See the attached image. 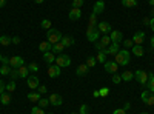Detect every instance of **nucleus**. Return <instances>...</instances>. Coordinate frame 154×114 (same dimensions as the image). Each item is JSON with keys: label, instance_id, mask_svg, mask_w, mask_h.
I'll return each mask as SVG.
<instances>
[{"label": "nucleus", "instance_id": "obj_1", "mask_svg": "<svg viewBox=\"0 0 154 114\" xmlns=\"http://www.w3.org/2000/svg\"><path fill=\"white\" fill-rule=\"evenodd\" d=\"M114 62L119 66H126L130 63V51L128 49H120V51L114 56Z\"/></svg>", "mask_w": 154, "mask_h": 114}, {"label": "nucleus", "instance_id": "obj_2", "mask_svg": "<svg viewBox=\"0 0 154 114\" xmlns=\"http://www.w3.org/2000/svg\"><path fill=\"white\" fill-rule=\"evenodd\" d=\"M62 32L59 31V29H56V28H49L48 29V32H46V40L51 43V45H54V43H59L60 40H62Z\"/></svg>", "mask_w": 154, "mask_h": 114}, {"label": "nucleus", "instance_id": "obj_3", "mask_svg": "<svg viewBox=\"0 0 154 114\" xmlns=\"http://www.w3.org/2000/svg\"><path fill=\"white\" fill-rule=\"evenodd\" d=\"M99 37H100V31L97 29V26H91V25H88V29H86V39H88L89 42H96Z\"/></svg>", "mask_w": 154, "mask_h": 114}, {"label": "nucleus", "instance_id": "obj_4", "mask_svg": "<svg viewBox=\"0 0 154 114\" xmlns=\"http://www.w3.org/2000/svg\"><path fill=\"white\" fill-rule=\"evenodd\" d=\"M109 45H111V39H109V35H108V34H103V35H102V39L97 42L96 49H97V51H105V49H106Z\"/></svg>", "mask_w": 154, "mask_h": 114}, {"label": "nucleus", "instance_id": "obj_5", "mask_svg": "<svg viewBox=\"0 0 154 114\" xmlns=\"http://www.w3.org/2000/svg\"><path fill=\"white\" fill-rule=\"evenodd\" d=\"M56 65H59L60 68L69 66V65H71V57L66 56V54H59V56L56 57Z\"/></svg>", "mask_w": 154, "mask_h": 114}, {"label": "nucleus", "instance_id": "obj_6", "mask_svg": "<svg viewBox=\"0 0 154 114\" xmlns=\"http://www.w3.org/2000/svg\"><path fill=\"white\" fill-rule=\"evenodd\" d=\"M134 77H136V80L140 85H146V82H148V72L143 71V69H137L134 72Z\"/></svg>", "mask_w": 154, "mask_h": 114}, {"label": "nucleus", "instance_id": "obj_7", "mask_svg": "<svg viewBox=\"0 0 154 114\" xmlns=\"http://www.w3.org/2000/svg\"><path fill=\"white\" fill-rule=\"evenodd\" d=\"M140 99H142L148 106H152L154 105V94H151L149 90H146V91H143L142 94H140Z\"/></svg>", "mask_w": 154, "mask_h": 114}, {"label": "nucleus", "instance_id": "obj_8", "mask_svg": "<svg viewBox=\"0 0 154 114\" xmlns=\"http://www.w3.org/2000/svg\"><path fill=\"white\" fill-rule=\"evenodd\" d=\"M22 65H25V60L20 56H12L9 57V66L11 68H20Z\"/></svg>", "mask_w": 154, "mask_h": 114}, {"label": "nucleus", "instance_id": "obj_9", "mask_svg": "<svg viewBox=\"0 0 154 114\" xmlns=\"http://www.w3.org/2000/svg\"><path fill=\"white\" fill-rule=\"evenodd\" d=\"M103 66H105V71L109 72V74L117 72V69H119V65H117L114 60H106V62L103 63Z\"/></svg>", "mask_w": 154, "mask_h": 114}, {"label": "nucleus", "instance_id": "obj_10", "mask_svg": "<svg viewBox=\"0 0 154 114\" xmlns=\"http://www.w3.org/2000/svg\"><path fill=\"white\" fill-rule=\"evenodd\" d=\"M48 100H49V105H53V106H60L63 103V99L60 94H49Z\"/></svg>", "mask_w": 154, "mask_h": 114}, {"label": "nucleus", "instance_id": "obj_11", "mask_svg": "<svg viewBox=\"0 0 154 114\" xmlns=\"http://www.w3.org/2000/svg\"><path fill=\"white\" fill-rule=\"evenodd\" d=\"M97 29L100 31V34H102V35H103V34H108V32H111V31H112L111 25H109L108 22H99V23H97Z\"/></svg>", "mask_w": 154, "mask_h": 114}, {"label": "nucleus", "instance_id": "obj_12", "mask_svg": "<svg viewBox=\"0 0 154 114\" xmlns=\"http://www.w3.org/2000/svg\"><path fill=\"white\" fill-rule=\"evenodd\" d=\"M60 71H62V68L59 65H53V63H51V65L48 66V75L49 77H59Z\"/></svg>", "mask_w": 154, "mask_h": 114}, {"label": "nucleus", "instance_id": "obj_13", "mask_svg": "<svg viewBox=\"0 0 154 114\" xmlns=\"http://www.w3.org/2000/svg\"><path fill=\"white\" fill-rule=\"evenodd\" d=\"M119 51H120V49H119V43L112 42V43H111V45H109V46H108V48L105 49L103 53H105L106 56H116V54H117Z\"/></svg>", "mask_w": 154, "mask_h": 114}, {"label": "nucleus", "instance_id": "obj_14", "mask_svg": "<svg viewBox=\"0 0 154 114\" xmlns=\"http://www.w3.org/2000/svg\"><path fill=\"white\" fill-rule=\"evenodd\" d=\"M68 17H69V20H74V22H75V20H79V19L82 17V11H80V8H71Z\"/></svg>", "mask_w": 154, "mask_h": 114}, {"label": "nucleus", "instance_id": "obj_15", "mask_svg": "<svg viewBox=\"0 0 154 114\" xmlns=\"http://www.w3.org/2000/svg\"><path fill=\"white\" fill-rule=\"evenodd\" d=\"M109 39H111V42L119 43V42L123 39V34H122L120 31H117V29H114V31H111V32H109Z\"/></svg>", "mask_w": 154, "mask_h": 114}, {"label": "nucleus", "instance_id": "obj_16", "mask_svg": "<svg viewBox=\"0 0 154 114\" xmlns=\"http://www.w3.org/2000/svg\"><path fill=\"white\" fill-rule=\"evenodd\" d=\"M143 40H145V32H142V31H137L134 34V37H133V43L134 45H142Z\"/></svg>", "mask_w": 154, "mask_h": 114}, {"label": "nucleus", "instance_id": "obj_17", "mask_svg": "<svg viewBox=\"0 0 154 114\" xmlns=\"http://www.w3.org/2000/svg\"><path fill=\"white\" fill-rule=\"evenodd\" d=\"M103 9H105V2L103 0H99V2H96V5H94V8H93V14H100V12H103Z\"/></svg>", "mask_w": 154, "mask_h": 114}, {"label": "nucleus", "instance_id": "obj_18", "mask_svg": "<svg viewBox=\"0 0 154 114\" xmlns=\"http://www.w3.org/2000/svg\"><path fill=\"white\" fill-rule=\"evenodd\" d=\"M28 88H31V90L38 88V79L35 75H28Z\"/></svg>", "mask_w": 154, "mask_h": 114}, {"label": "nucleus", "instance_id": "obj_19", "mask_svg": "<svg viewBox=\"0 0 154 114\" xmlns=\"http://www.w3.org/2000/svg\"><path fill=\"white\" fill-rule=\"evenodd\" d=\"M53 49V45H51L48 40L46 42H40V45H38V51L40 53H48V51H51Z\"/></svg>", "mask_w": 154, "mask_h": 114}, {"label": "nucleus", "instance_id": "obj_20", "mask_svg": "<svg viewBox=\"0 0 154 114\" xmlns=\"http://www.w3.org/2000/svg\"><path fill=\"white\" fill-rule=\"evenodd\" d=\"M43 60L48 63V65H51V63L56 62V56L53 51H48V53H43Z\"/></svg>", "mask_w": 154, "mask_h": 114}, {"label": "nucleus", "instance_id": "obj_21", "mask_svg": "<svg viewBox=\"0 0 154 114\" xmlns=\"http://www.w3.org/2000/svg\"><path fill=\"white\" fill-rule=\"evenodd\" d=\"M60 43L65 46V48H68V46H72V45H74V39H72L71 35H63L62 40H60Z\"/></svg>", "mask_w": 154, "mask_h": 114}, {"label": "nucleus", "instance_id": "obj_22", "mask_svg": "<svg viewBox=\"0 0 154 114\" xmlns=\"http://www.w3.org/2000/svg\"><path fill=\"white\" fill-rule=\"evenodd\" d=\"M88 71H89L88 65H86V63H82V65L75 69V74L79 75V77H82V75H86V72H88Z\"/></svg>", "mask_w": 154, "mask_h": 114}, {"label": "nucleus", "instance_id": "obj_23", "mask_svg": "<svg viewBox=\"0 0 154 114\" xmlns=\"http://www.w3.org/2000/svg\"><path fill=\"white\" fill-rule=\"evenodd\" d=\"M120 77H122V82H130V80H133V77H134V74L131 72V71H128V69H125L122 74H120Z\"/></svg>", "mask_w": 154, "mask_h": 114}, {"label": "nucleus", "instance_id": "obj_24", "mask_svg": "<svg viewBox=\"0 0 154 114\" xmlns=\"http://www.w3.org/2000/svg\"><path fill=\"white\" fill-rule=\"evenodd\" d=\"M17 71H19V77H22V79H28V72H29L28 66L22 65L20 68H17Z\"/></svg>", "mask_w": 154, "mask_h": 114}, {"label": "nucleus", "instance_id": "obj_25", "mask_svg": "<svg viewBox=\"0 0 154 114\" xmlns=\"http://www.w3.org/2000/svg\"><path fill=\"white\" fill-rule=\"evenodd\" d=\"M146 86L151 93H154V74L152 72H148V82H146Z\"/></svg>", "mask_w": 154, "mask_h": 114}, {"label": "nucleus", "instance_id": "obj_26", "mask_svg": "<svg viewBox=\"0 0 154 114\" xmlns=\"http://www.w3.org/2000/svg\"><path fill=\"white\" fill-rule=\"evenodd\" d=\"M0 102H2V105H9L11 103V94L9 93L0 94Z\"/></svg>", "mask_w": 154, "mask_h": 114}, {"label": "nucleus", "instance_id": "obj_27", "mask_svg": "<svg viewBox=\"0 0 154 114\" xmlns=\"http://www.w3.org/2000/svg\"><path fill=\"white\" fill-rule=\"evenodd\" d=\"M40 97H42V94L40 93H29L28 94V100L29 102H32V103H35V102H38V100H40Z\"/></svg>", "mask_w": 154, "mask_h": 114}, {"label": "nucleus", "instance_id": "obj_28", "mask_svg": "<svg viewBox=\"0 0 154 114\" xmlns=\"http://www.w3.org/2000/svg\"><path fill=\"white\" fill-rule=\"evenodd\" d=\"M133 54H134L136 57H142V56H143V48H142V45H134V46H133Z\"/></svg>", "mask_w": 154, "mask_h": 114}, {"label": "nucleus", "instance_id": "obj_29", "mask_svg": "<svg viewBox=\"0 0 154 114\" xmlns=\"http://www.w3.org/2000/svg\"><path fill=\"white\" fill-rule=\"evenodd\" d=\"M63 49H65V46H63V45L59 42V43H54V45H53V49H51V51H53L54 54H57V56H59V54H62Z\"/></svg>", "mask_w": 154, "mask_h": 114}, {"label": "nucleus", "instance_id": "obj_30", "mask_svg": "<svg viewBox=\"0 0 154 114\" xmlns=\"http://www.w3.org/2000/svg\"><path fill=\"white\" fill-rule=\"evenodd\" d=\"M122 5L125 8H136L137 6V0H122Z\"/></svg>", "mask_w": 154, "mask_h": 114}, {"label": "nucleus", "instance_id": "obj_31", "mask_svg": "<svg viewBox=\"0 0 154 114\" xmlns=\"http://www.w3.org/2000/svg\"><path fill=\"white\" fill-rule=\"evenodd\" d=\"M12 42H11V37H8V35H0V45H3V46H8V45H11Z\"/></svg>", "mask_w": 154, "mask_h": 114}, {"label": "nucleus", "instance_id": "obj_32", "mask_svg": "<svg viewBox=\"0 0 154 114\" xmlns=\"http://www.w3.org/2000/svg\"><path fill=\"white\" fill-rule=\"evenodd\" d=\"M96 60H97L99 63H105V62H106V54H105L103 51H99V54L96 56Z\"/></svg>", "mask_w": 154, "mask_h": 114}, {"label": "nucleus", "instance_id": "obj_33", "mask_svg": "<svg viewBox=\"0 0 154 114\" xmlns=\"http://www.w3.org/2000/svg\"><path fill=\"white\" fill-rule=\"evenodd\" d=\"M11 66L9 65H2V68H0V74L2 75H9V72H11Z\"/></svg>", "mask_w": 154, "mask_h": 114}, {"label": "nucleus", "instance_id": "obj_34", "mask_svg": "<svg viewBox=\"0 0 154 114\" xmlns=\"http://www.w3.org/2000/svg\"><path fill=\"white\" fill-rule=\"evenodd\" d=\"M6 91H8V93H14V91H16V80H11V82L6 85Z\"/></svg>", "mask_w": 154, "mask_h": 114}, {"label": "nucleus", "instance_id": "obj_35", "mask_svg": "<svg viewBox=\"0 0 154 114\" xmlns=\"http://www.w3.org/2000/svg\"><path fill=\"white\" fill-rule=\"evenodd\" d=\"M96 63H97L96 57H88V59H86V65H88V68H93V66H96Z\"/></svg>", "mask_w": 154, "mask_h": 114}, {"label": "nucleus", "instance_id": "obj_36", "mask_svg": "<svg viewBox=\"0 0 154 114\" xmlns=\"http://www.w3.org/2000/svg\"><path fill=\"white\" fill-rule=\"evenodd\" d=\"M40 26H42V28H45V29H49V28H51V20L43 19V20L40 22Z\"/></svg>", "mask_w": 154, "mask_h": 114}, {"label": "nucleus", "instance_id": "obj_37", "mask_svg": "<svg viewBox=\"0 0 154 114\" xmlns=\"http://www.w3.org/2000/svg\"><path fill=\"white\" fill-rule=\"evenodd\" d=\"M48 105H49V100H48V99L40 97V100H38V106H40V108H46Z\"/></svg>", "mask_w": 154, "mask_h": 114}, {"label": "nucleus", "instance_id": "obj_38", "mask_svg": "<svg viewBox=\"0 0 154 114\" xmlns=\"http://www.w3.org/2000/svg\"><path fill=\"white\" fill-rule=\"evenodd\" d=\"M9 77H11V80H16V79L19 77V71H17V68H12V69H11Z\"/></svg>", "mask_w": 154, "mask_h": 114}, {"label": "nucleus", "instance_id": "obj_39", "mask_svg": "<svg viewBox=\"0 0 154 114\" xmlns=\"http://www.w3.org/2000/svg\"><path fill=\"white\" fill-rule=\"evenodd\" d=\"M122 82V77H120V74H117V72H114L112 74V83H116V85H119Z\"/></svg>", "mask_w": 154, "mask_h": 114}, {"label": "nucleus", "instance_id": "obj_40", "mask_svg": "<svg viewBox=\"0 0 154 114\" xmlns=\"http://www.w3.org/2000/svg\"><path fill=\"white\" fill-rule=\"evenodd\" d=\"M99 93H100V97H106L109 94V88L103 86V88H100V90H99Z\"/></svg>", "mask_w": 154, "mask_h": 114}, {"label": "nucleus", "instance_id": "obj_41", "mask_svg": "<svg viewBox=\"0 0 154 114\" xmlns=\"http://www.w3.org/2000/svg\"><path fill=\"white\" fill-rule=\"evenodd\" d=\"M28 69H29V71H32V72H37L40 68H38V65H37L35 62H32V63H29V65H28Z\"/></svg>", "mask_w": 154, "mask_h": 114}, {"label": "nucleus", "instance_id": "obj_42", "mask_svg": "<svg viewBox=\"0 0 154 114\" xmlns=\"http://www.w3.org/2000/svg\"><path fill=\"white\" fill-rule=\"evenodd\" d=\"M97 16L96 14H91V17H89V25H91V26H97Z\"/></svg>", "mask_w": 154, "mask_h": 114}, {"label": "nucleus", "instance_id": "obj_43", "mask_svg": "<svg viewBox=\"0 0 154 114\" xmlns=\"http://www.w3.org/2000/svg\"><path fill=\"white\" fill-rule=\"evenodd\" d=\"M31 114H45V111H43V108H40V106H34V108L31 109Z\"/></svg>", "mask_w": 154, "mask_h": 114}, {"label": "nucleus", "instance_id": "obj_44", "mask_svg": "<svg viewBox=\"0 0 154 114\" xmlns=\"http://www.w3.org/2000/svg\"><path fill=\"white\" fill-rule=\"evenodd\" d=\"M83 0H72V8H82Z\"/></svg>", "mask_w": 154, "mask_h": 114}, {"label": "nucleus", "instance_id": "obj_45", "mask_svg": "<svg viewBox=\"0 0 154 114\" xmlns=\"http://www.w3.org/2000/svg\"><path fill=\"white\" fill-rule=\"evenodd\" d=\"M38 93H40V94H46L48 93V88L45 85H38Z\"/></svg>", "mask_w": 154, "mask_h": 114}, {"label": "nucleus", "instance_id": "obj_46", "mask_svg": "<svg viewBox=\"0 0 154 114\" xmlns=\"http://www.w3.org/2000/svg\"><path fill=\"white\" fill-rule=\"evenodd\" d=\"M123 45H125V49H126V48H133V46H134L133 40H125V42H123Z\"/></svg>", "mask_w": 154, "mask_h": 114}, {"label": "nucleus", "instance_id": "obj_47", "mask_svg": "<svg viewBox=\"0 0 154 114\" xmlns=\"http://www.w3.org/2000/svg\"><path fill=\"white\" fill-rule=\"evenodd\" d=\"M88 109H89V106H88V105H82V106H80V114H86V112H88Z\"/></svg>", "mask_w": 154, "mask_h": 114}, {"label": "nucleus", "instance_id": "obj_48", "mask_svg": "<svg viewBox=\"0 0 154 114\" xmlns=\"http://www.w3.org/2000/svg\"><path fill=\"white\" fill-rule=\"evenodd\" d=\"M5 91H6V85H5L2 80H0V94H3Z\"/></svg>", "mask_w": 154, "mask_h": 114}, {"label": "nucleus", "instance_id": "obj_49", "mask_svg": "<svg viewBox=\"0 0 154 114\" xmlns=\"http://www.w3.org/2000/svg\"><path fill=\"white\" fill-rule=\"evenodd\" d=\"M112 114H126V111H125L123 108H119V109H114Z\"/></svg>", "mask_w": 154, "mask_h": 114}, {"label": "nucleus", "instance_id": "obj_50", "mask_svg": "<svg viewBox=\"0 0 154 114\" xmlns=\"http://www.w3.org/2000/svg\"><path fill=\"white\" fill-rule=\"evenodd\" d=\"M11 42H12V43H16V45H17V43H20V37H17V35L11 37Z\"/></svg>", "mask_w": 154, "mask_h": 114}, {"label": "nucleus", "instance_id": "obj_51", "mask_svg": "<svg viewBox=\"0 0 154 114\" xmlns=\"http://www.w3.org/2000/svg\"><path fill=\"white\" fill-rule=\"evenodd\" d=\"M2 63H3V65H9V57H2Z\"/></svg>", "mask_w": 154, "mask_h": 114}, {"label": "nucleus", "instance_id": "obj_52", "mask_svg": "<svg viewBox=\"0 0 154 114\" xmlns=\"http://www.w3.org/2000/svg\"><path fill=\"white\" fill-rule=\"evenodd\" d=\"M143 23H145V25H148V26H149V23H151V19H149V17H145V19H143Z\"/></svg>", "mask_w": 154, "mask_h": 114}, {"label": "nucleus", "instance_id": "obj_53", "mask_svg": "<svg viewBox=\"0 0 154 114\" xmlns=\"http://www.w3.org/2000/svg\"><path fill=\"white\" fill-rule=\"evenodd\" d=\"M93 96H94V97H100V93H99V90H96V91L93 93Z\"/></svg>", "mask_w": 154, "mask_h": 114}, {"label": "nucleus", "instance_id": "obj_54", "mask_svg": "<svg viewBox=\"0 0 154 114\" xmlns=\"http://www.w3.org/2000/svg\"><path fill=\"white\" fill-rule=\"evenodd\" d=\"M6 5V0H0V8H3Z\"/></svg>", "mask_w": 154, "mask_h": 114}, {"label": "nucleus", "instance_id": "obj_55", "mask_svg": "<svg viewBox=\"0 0 154 114\" xmlns=\"http://www.w3.org/2000/svg\"><path fill=\"white\" fill-rule=\"evenodd\" d=\"M149 26H151V29H152V31H154V17H152V19H151V23H149Z\"/></svg>", "mask_w": 154, "mask_h": 114}, {"label": "nucleus", "instance_id": "obj_56", "mask_svg": "<svg viewBox=\"0 0 154 114\" xmlns=\"http://www.w3.org/2000/svg\"><path fill=\"white\" fill-rule=\"evenodd\" d=\"M123 109H125V111H128V109H130V103H128V102L125 103V106H123Z\"/></svg>", "mask_w": 154, "mask_h": 114}, {"label": "nucleus", "instance_id": "obj_57", "mask_svg": "<svg viewBox=\"0 0 154 114\" xmlns=\"http://www.w3.org/2000/svg\"><path fill=\"white\" fill-rule=\"evenodd\" d=\"M148 3H149V6L152 8V6H154V0H149V2H148Z\"/></svg>", "mask_w": 154, "mask_h": 114}, {"label": "nucleus", "instance_id": "obj_58", "mask_svg": "<svg viewBox=\"0 0 154 114\" xmlns=\"http://www.w3.org/2000/svg\"><path fill=\"white\" fill-rule=\"evenodd\" d=\"M34 2H35V3H43L45 0H34Z\"/></svg>", "mask_w": 154, "mask_h": 114}, {"label": "nucleus", "instance_id": "obj_59", "mask_svg": "<svg viewBox=\"0 0 154 114\" xmlns=\"http://www.w3.org/2000/svg\"><path fill=\"white\" fill-rule=\"evenodd\" d=\"M151 46L154 48V37H151Z\"/></svg>", "mask_w": 154, "mask_h": 114}, {"label": "nucleus", "instance_id": "obj_60", "mask_svg": "<svg viewBox=\"0 0 154 114\" xmlns=\"http://www.w3.org/2000/svg\"><path fill=\"white\" fill-rule=\"evenodd\" d=\"M151 16H152V17H154V6H152V8H151Z\"/></svg>", "mask_w": 154, "mask_h": 114}, {"label": "nucleus", "instance_id": "obj_61", "mask_svg": "<svg viewBox=\"0 0 154 114\" xmlns=\"http://www.w3.org/2000/svg\"><path fill=\"white\" fill-rule=\"evenodd\" d=\"M2 57H3V56H2V54H0V62H2Z\"/></svg>", "mask_w": 154, "mask_h": 114}, {"label": "nucleus", "instance_id": "obj_62", "mask_svg": "<svg viewBox=\"0 0 154 114\" xmlns=\"http://www.w3.org/2000/svg\"><path fill=\"white\" fill-rule=\"evenodd\" d=\"M71 114H77V112H71Z\"/></svg>", "mask_w": 154, "mask_h": 114}, {"label": "nucleus", "instance_id": "obj_63", "mask_svg": "<svg viewBox=\"0 0 154 114\" xmlns=\"http://www.w3.org/2000/svg\"><path fill=\"white\" fill-rule=\"evenodd\" d=\"M142 114H148V112H142Z\"/></svg>", "mask_w": 154, "mask_h": 114}, {"label": "nucleus", "instance_id": "obj_64", "mask_svg": "<svg viewBox=\"0 0 154 114\" xmlns=\"http://www.w3.org/2000/svg\"><path fill=\"white\" fill-rule=\"evenodd\" d=\"M86 114H88V112H86Z\"/></svg>", "mask_w": 154, "mask_h": 114}]
</instances>
